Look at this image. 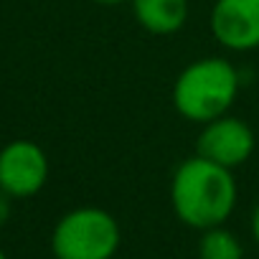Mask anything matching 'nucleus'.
<instances>
[{
  "mask_svg": "<svg viewBox=\"0 0 259 259\" xmlns=\"http://www.w3.org/2000/svg\"><path fill=\"white\" fill-rule=\"evenodd\" d=\"M135 21L155 36L178 33L188 21V0H130Z\"/></svg>",
  "mask_w": 259,
  "mask_h": 259,
  "instance_id": "7",
  "label": "nucleus"
},
{
  "mask_svg": "<svg viewBox=\"0 0 259 259\" xmlns=\"http://www.w3.org/2000/svg\"><path fill=\"white\" fill-rule=\"evenodd\" d=\"M49 181V158L33 140H11L0 148V191L16 198H31Z\"/></svg>",
  "mask_w": 259,
  "mask_h": 259,
  "instance_id": "4",
  "label": "nucleus"
},
{
  "mask_svg": "<svg viewBox=\"0 0 259 259\" xmlns=\"http://www.w3.org/2000/svg\"><path fill=\"white\" fill-rule=\"evenodd\" d=\"M198 256L201 259H244V249H241V241L221 224L203 231L198 241Z\"/></svg>",
  "mask_w": 259,
  "mask_h": 259,
  "instance_id": "8",
  "label": "nucleus"
},
{
  "mask_svg": "<svg viewBox=\"0 0 259 259\" xmlns=\"http://www.w3.org/2000/svg\"><path fill=\"white\" fill-rule=\"evenodd\" d=\"M170 206L191 229L221 226L236 206L234 173L198 153L186 158L170 178Z\"/></svg>",
  "mask_w": 259,
  "mask_h": 259,
  "instance_id": "1",
  "label": "nucleus"
},
{
  "mask_svg": "<svg viewBox=\"0 0 259 259\" xmlns=\"http://www.w3.org/2000/svg\"><path fill=\"white\" fill-rule=\"evenodd\" d=\"M92 3H99V6H119V3H130V0H92Z\"/></svg>",
  "mask_w": 259,
  "mask_h": 259,
  "instance_id": "11",
  "label": "nucleus"
},
{
  "mask_svg": "<svg viewBox=\"0 0 259 259\" xmlns=\"http://www.w3.org/2000/svg\"><path fill=\"white\" fill-rule=\"evenodd\" d=\"M251 234H254V241L259 244V206H256L254 213H251Z\"/></svg>",
  "mask_w": 259,
  "mask_h": 259,
  "instance_id": "10",
  "label": "nucleus"
},
{
  "mask_svg": "<svg viewBox=\"0 0 259 259\" xmlns=\"http://www.w3.org/2000/svg\"><path fill=\"white\" fill-rule=\"evenodd\" d=\"M11 213H13V198L0 191V229L11 221Z\"/></svg>",
  "mask_w": 259,
  "mask_h": 259,
  "instance_id": "9",
  "label": "nucleus"
},
{
  "mask_svg": "<svg viewBox=\"0 0 259 259\" xmlns=\"http://www.w3.org/2000/svg\"><path fill=\"white\" fill-rule=\"evenodd\" d=\"M254 145H256L254 130L241 117L221 114L201 127V135L196 140V153L234 170L251 158Z\"/></svg>",
  "mask_w": 259,
  "mask_h": 259,
  "instance_id": "5",
  "label": "nucleus"
},
{
  "mask_svg": "<svg viewBox=\"0 0 259 259\" xmlns=\"http://www.w3.org/2000/svg\"><path fill=\"white\" fill-rule=\"evenodd\" d=\"M208 26L211 36L229 51L259 49V0H216Z\"/></svg>",
  "mask_w": 259,
  "mask_h": 259,
  "instance_id": "6",
  "label": "nucleus"
},
{
  "mask_svg": "<svg viewBox=\"0 0 259 259\" xmlns=\"http://www.w3.org/2000/svg\"><path fill=\"white\" fill-rule=\"evenodd\" d=\"M0 259H8V254H6L3 249H0Z\"/></svg>",
  "mask_w": 259,
  "mask_h": 259,
  "instance_id": "12",
  "label": "nucleus"
},
{
  "mask_svg": "<svg viewBox=\"0 0 259 259\" xmlns=\"http://www.w3.org/2000/svg\"><path fill=\"white\" fill-rule=\"evenodd\" d=\"M119 241L117 219L97 206L64 213L51 231V251L56 259H112Z\"/></svg>",
  "mask_w": 259,
  "mask_h": 259,
  "instance_id": "3",
  "label": "nucleus"
},
{
  "mask_svg": "<svg viewBox=\"0 0 259 259\" xmlns=\"http://www.w3.org/2000/svg\"><path fill=\"white\" fill-rule=\"evenodd\" d=\"M241 79L231 61L221 56H206L188 64L173 81V107L188 122L206 124L221 114H229Z\"/></svg>",
  "mask_w": 259,
  "mask_h": 259,
  "instance_id": "2",
  "label": "nucleus"
}]
</instances>
